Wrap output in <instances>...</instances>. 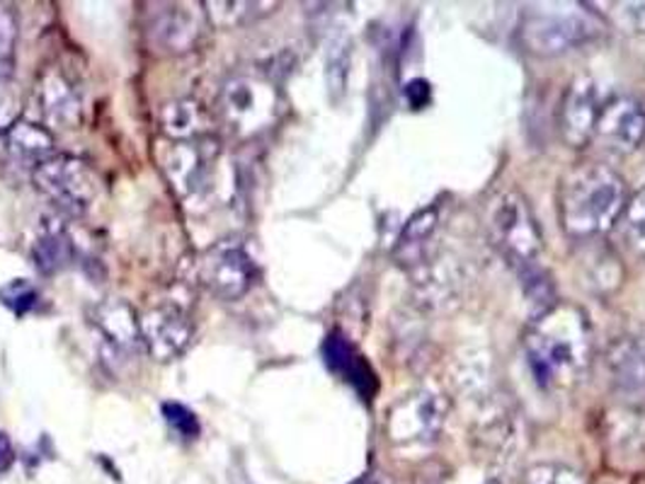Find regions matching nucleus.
I'll use <instances>...</instances> for the list:
<instances>
[{"label":"nucleus","instance_id":"obj_4","mask_svg":"<svg viewBox=\"0 0 645 484\" xmlns=\"http://www.w3.org/2000/svg\"><path fill=\"white\" fill-rule=\"evenodd\" d=\"M600 30V20L585 6L541 3L524 12L522 42L537 56H559L587 44Z\"/></svg>","mask_w":645,"mask_h":484},{"label":"nucleus","instance_id":"obj_12","mask_svg":"<svg viewBox=\"0 0 645 484\" xmlns=\"http://www.w3.org/2000/svg\"><path fill=\"white\" fill-rule=\"evenodd\" d=\"M602 102L604 97L597 83L587 78V75L578 78L571 87H568L561 107V134L568 146L583 148L592 141Z\"/></svg>","mask_w":645,"mask_h":484},{"label":"nucleus","instance_id":"obj_14","mask_svg":"<svg viewBox=\"0 0 645 484\" xmlns=\"http://www.w3.org/2000/svg\"><path fill=\"white\" fill-rule=\"evenodd\" d=\"M8 156L20 168H37L54 156V136L49 129L32 122H15L6 134Z\"/></svg>","mask_w":645,"mask_h":484},{"label":"nucleus","instance_id":"obj_25","mask_svg":"<svg viewBox=\"0 0 645 484\" xmlns=\"http://www.w3.org/2000/svg\"><path fill=\"white\" fill-rule=\"evenodd\" d=\"M520 484H587V482L583 480V475H578L571 467L541 463V465L529 467L522 475Z\"/></svg>","mask_w":645,"mask_h":484},{"label":"nucleus","instance_id":"obj_13","mask_svg":"<svg viewBox=\"0 0 645 484\" xmlns=\"http://www.w3.org/2000/svg\"><path fill=\"white\" fill-rule=\"evenodd\" d=\"M44 119L61 129H73L81 122V97L59 71H46L37 85Z\"/></svg>","mask_w":645,"mask_h":484},{"label":"nucleus","instance_id":"obj_5","mask_svg":"<svg viewBox=\"0 0 645 484\" xmlns=\"http://www.w3.org/2000/svg\"><path fill=\"white\" fill-rule=\"evenodd\" d=\"M223 122L238 136H256L280 119L282 95L277 87L256 75H238L226 83L219 99Z\"/></svg>","mask_w":645,"mask_h":484},{"label":"nucleus","instance_id":"obj_2","mask_svg":"<svg viewBox=\"0 0 645 484\" xmlns=\"http://www.w3.org/2000/svg\"><path fill=\"white\" fill-rule=\"evenodd\" d=\"M626 185L604 162H580L568 170L559 187V215L563 231L575 240L610 233L626 207Z\"/></svg>","mask_w":645,"mask_h":484},{"label":"nucleus","instance_id":"obj_22","mask_svg":"<svg viewBox=\"0 0 645 484\" xmlns=\"http://www.w3.org/2000/svg\"><path fill=\"white\" fill-rule=\"evenodd\" d=\"M0 303L18 317H22L40 305V291L28 278H15V282L0 286Z\"/></svg>","mask_w":645,"mask_h":484},{"label":"nucleus","instance_id":"obj_18","mask_svg":"<svg viewBox=\"0 0 645 484\" xmlns=\"http://www.w3.org/2000/svg\"><path fill=\"white\" fill-rule=\"evenodd\" d=\"M32 260L42 274H56L61 270H66L73 260V242L69 233L63 231V228H49V231H44L40 240L34 242Z\"/></svg>","mask_w":645,"mask_h":484},{"label":"nucleus","instance_id":"obj_20","mask_svg":"<svg viewBox=\"0 0 645 484\" xmlns=\"http://www.w3.org/2000/svg\"><path fill=\"white\" fill-rule=\"evenodd\" d=\"M323 354H325V364L331 366V371H335L337 376H343L345 380H350L354 388L364 390L366 380H370V373H366V368L360 361V356L354 354L352 344L343 335L335 333V335L327 337Z\"/></svg>","mask_w":645,"mask_h":484},{"label":"nucleus","instance_id":"obj_19","mask_svg":"<svg viewBox=\"0 0 645 484\" xmlns=\"http://www.w3.org/2000/svg\"><path fill=\"white\" fill-rule=\"evenodd\" d=\"M160 124L163 131L173 138H180V141H187V138H195L205 131V109H201L197 102L193 99H177L170 102V105L163 107L160 112Z\"/></svg>","mask_w":645,"mask_h":484},{"label":"nucleus","instance_id":"obj_10","mask_svg":"<svg viewBox=\"0 0 645 484\" xmlns=\"http://www.w3.org/2000/svg\"><path fill=\"white\" fill-rule=\"evenodd\" d=\"M217 144L209 141H183L168 150L166 175L175 192L183 199H195L207 192L211 182V160L217 158Z\"/></svg>","mask_w":645,"mask_h":484},{"label":"nucleus","instance_id":"obj_17","mask_svg":"<svg viewBox=\"0 0 645 484\" xmlns=\"http://www.w3.org/2000/svg\"><path fill=\"white\" fill-rule=\"evenodd\" d=\"M197 20L183 8H168L154 22V42L168 51H187L197 40Z\"/></svg>","mask_w":645,"mask_h":484},{"label":"nucleus","instance_id":"obj_6","mask_svg":"<svg viewBox=\"0 0 645 484\" xmlns=\"http://www.w3.org/2000/svg\"><path fill=\"white\" fill-rule=\"evenodd\" d=\"M32 182L59 211L69 215H83L97 197L93 168L75 156L46 158L32 170Z\"/></svg>","mask_w":645,"mask_h":484},{"label":"nucleus","instance_id":"obj_27","mask_svg":"<svg viewBox=\"0 0 645 484\" xmlns=\"http://www.w3.org/2000/svg\"><path fill=\"white\" fill-rule=\"evenodd\" d=\"M163 417H166V424L180 439L195 441L199 436V431H201L199 419L193 410H189V407H185L180 402H166L163 404Z\"/></svg>","mask_w":645,"mask_h":484},{"label":"nucleus","instance_id":"obj_11","mask_svg":"<svg viewBox=\"0 0 645 484\" xmlns=\"http://www.w3.org/2000/svg\"><path fill=\"white\" fill-rule=\"evenodd\" d=\"M193 335L189 317L175 305H160V308L148 311L142 320V341L160 364L183 356L193 341Z\"/></svg>","mask_w":645,"mask_h":484},{"label":"nucleus","instance_id":"obj_28","mask_svg":"<svg viewBox=\"0 0 645 484\" xmlns=\"http://www.w3.org/2000/svg\"><path fill=\"white\" fill-rule=\"evenodd\" d=\"M606 15H610L618 28L628 32H645V3H604Z\"/></svg>","mask_w":645,"mask_h":484},{"label":"nucleus","instance_id":"obj_3","mask_svg":"<svg viewBox=\"0 0 645 484\" xmlns=\"http://www.w3.org/2000/svg\"><path fill=\"white\" fill-rule=\"evenodd\" d=\"M490 240L502 254V260L520 276L534 317L549 311L553 303H559L555 301L551 276L541 264L543 245L539 225L522 194L508 192L496 203L490 215Z\"/></svg>","mask_w":645,"mask_h":484},{"label":"nucleus","instance_id":"obj_29","mask_svg":"<svg viewBox=\"0 0 645 484\" xmlns=\"http://www.w3.org/2000/svg\"><path fill=\"white\" fill-rule=\"evenodd\" d=\"M18 112H20L18 93L12 91V85H8L6 81H0V131L10 129V126L15 124Z\"/></svg>","mask_w":645,"mask_h":484},{"label":"nucleus","instance_id":"obj_16","mask_svg":"<svg viewBox=\"0 0 645 484\" xmlns=\"http://www.w3.org/2000/svg\"><path fill=\"white\" fill-rule=\"evenodd\" d=\"M606 364H610L612 380L618 390L626 394L645 390V341L636 337L616 341Z\"/></svg>","mask_w":645,"mask_h":484},{"label":"nucleus","instance_id":"obj_23","mask_svg":"<svg viewBox=\"0 0 645 484\" xmlns=\"http://www.w3.org/2000/svg\"><path fill=\"white\" fill-rule=\"evenodd\" d=\"M264 6L268 3H238V0H233V3H219V0H214V3H205L207 12H209V20L217 24V28H223V30L236 28V24H243L250 18L260 15V12H256V10L264 8Z\"/></svg>","mask_w":645,"mask_h":484},{"label":"nucleus","instance_id":"obj_15","mask_svg":"<svg viewBox=\"0 0 645 484\" xmlns=\"http://www.w3.org/2000/svg\"><path fill=\"white\" fill-rule=\"evenodd\" d=\"M95 325L117 351H132L142 341V320L124 301H105L97 305Z\"/></svg>","mask_w":645,"mask_h":484},{"label":"nucleus","instance_id":"obj_7","mask_svg":"<svg viewBox=\"0 0 645 484\" xmlns=\"http://www.w3.org/2000/svg\"><path fill=\"white\" fill-rule=\"evenodd\" d=\"M445 424V402L435 390H415L406 394L388 419L391 441L406 451L429 449Z\"/></svg>","mask_w":645,"mask_h":484},{"label":"nucleus","instance_id":"obj_9","mask_svg":"<svg viewBox=\"0 0 645 484\" xmlns=\"http://www.w3.org/2000/svg\"><path fill=\"white\" fill-rule=\"evenodd\" d=\"M201 282L221 301H238L256 284V264L243 248L223 245L201 262Z\"/></svg>","mask_w":645,"mask_h":484},{"label":"nucleus","instance_id":"obj_21","mask_svg":"<svg viewBox=\"0 0 645 484\" xmlns=\"http://www.w3.org/2000/svg\"><path fill=\"white\" fill-rule=\"evenodd\" d=\"M618 223H622V233L628 242V248L641 254V257H645V187H641L638 192L626 201Z\"/></svg>","mask_w":645,"mask_h":484},{"label":"nucleus","instance_id":"obj_8","mask_svg":"<svg viewBox=\"0 0 645 484\" xmlns=\"http://www.w3.org/2000/svg\"><path fill=\"white\" fill-rule=\"evenodd\" d=\"M594 138L618 156H628L645 141V109L628 95H612L602 102Z\"/></svg>","mask_w":645,"mask_h":484},{"label":"nucleus","instance_id":"obj_24","mask_svg":"<svg viewBox=\"0 0 645 484\" xmlns=\"http://www.w3.org/2000/svg\"><path fill=\"white\" fill-rule=\"evenodd\" d=\"M327 83H331L333 93H343L345 91V81H347V69H350V42L347 36H335L331 42V49H327Z\"/></svg>","mask_w":645,"mask_h":484},{"label":"nucleus","instance_id":"obj_1","mask_svg":"<svg viewBox=\"0 0 645 484\" xmlns=\"http://www.w3.org/2000/svg\"><path fill=\"white\" fill-rule=\"evenodd\" d=\"M524 356L531 376L547 390H571L592 361V327L587 315L571 303H553L531 317L524 335Z\"/></svg>","mask_w":645,"mask_h":484},{"label":"nucleus","instance_id":"obj_26","mask_svg":"<svg viewBox=\"0 0 645 484\" xmlns=\"http://www.w3.org/2000/svg\"><path fill=\"white\" fill-rule=\"evenodd\" d=\"M15 40H18V24L12 12L0 6V81H6L12 63H15Z\"/></svg>","mask_w":645,"mask_h":484},{"label":"nucleus","instance_id":"obj_30","mask_svg":"<svg viewBox=\"0 0 645 484\" xmlns=\"http://www.w3.org/2000/svg\"><path fill=\"white\" fill-rule=\"evenodd\" d=\"M12 463H15V449L6 431H0V475H6Z\"/></svg>","mask_w":645,"mask_h":484}]
</instances>
